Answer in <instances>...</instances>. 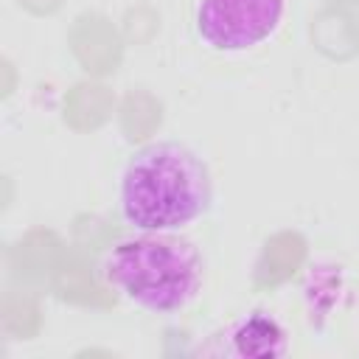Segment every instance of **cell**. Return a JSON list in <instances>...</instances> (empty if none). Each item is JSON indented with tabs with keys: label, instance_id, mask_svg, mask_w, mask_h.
I'll use <instances>...</instances> for the list:
<instances>
[{
	"label": "cell",
	"instance_id": "cell-1",
	"mask_svg": "<svg viewBox=\"0 0 359 359\" xmlns=\"http://www.w3.org/2000/svg\"><path fill=\"white\" fill-rule=\"evenodd\" d=\"M210 205V168L188 143H143L121 168L118 213L129 230L182 233L205 219Z\"/></svg>",
	"mask_w": 359,
	"mask_h": 359
},
{
	"label": "cell",
	"instance_id": "cell-2",
	"mask_svg": "<svg viewBox=\"0 0 359 359\" xmlns=\"http://www.w3.org/2000/svg\"><path fill=\"white\" fill-rule=\"evenodd\" d=\"M101 283L137 311L182 314L205 286V258L182 233L129 230L98 258Z\"/></svg>",
	"mask_w": 359,
	"mask_h": 359
},
{
	"label": "cell",
	"instance_id": "cell-3",
	"mask_svg": "<svg viewBox=\"0 0 359 359\" xmlns=\"http://www.w3.org/2000/svg\"><path fill=\"white\" fill-rule=\"evenodd\" d=\"M289 0H191L188 31L216 56H244L269 45L286 25Z\"/></svg>",
	"mask_w": 359,
	"mask_h": 359
},
{
	"label": "cell",
	"instance_id": "cell-4",
	"mask_svg": "<svg viewBox=\"0 0 359 359\" xmlns=\"http://www.w3.org/2000/svg\"><path fill=\"white\" fill-rule=\"evenodd\" d=\"M292 348L286 325L269 311H247L216 331L199 353L208 356H286Z\"/></svg>",
	"mask_w": 359,
	"mask_h": 359
}]
</instances>
